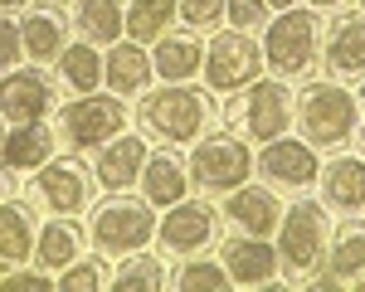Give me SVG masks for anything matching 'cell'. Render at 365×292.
Instances as JSON below:
<instances>
[{"instance_id": "cell-1", "label": "cell", "mask_w": 365, "mask_h": 292, "mask_svg": "<svg viewBox=\"0 0 365 292\" xmlns=\"http://www.w3.org/2000/svg\"><path fill=\"white\" fill-rule=\"evenodd\" d=\"M361 98L341 78H312L297 93V132L307 137L317 151H346V146L361 137Z\"/></svg>"}, {"instance_id": "cell-2", "label": "cell", "mask_w": 365, "mask_h": 292, "mask_svg": "<svg viewBox=\"0 0 365 292\" xmlns=\"http://www.w3.org/2000/svg\"><path fill=\"white\" fill-rule=\"evenodd\" d=\"M137 122H141V132L156 137V142L190 146L210 132L215 103L195 83H161V88H146V98H141V108H137Z\"/></svg>"}, {"instance_id": "cell-3", "label": "cell", "mask_w": 365, "mask_h": 292, "mask_svg": "<svg viewBox=\"0 0 365 292\" xmlns=\"http://www.w3.org/2000/svg\"><path fill=\"white\" fill-rule=\"evenodd\" d=\"M292 122H297V93L287 88V78H263L258 73L253 83L229 93V103H225V127L258 146L292 132Z\"/></svg>"}, {"instance_id": "cell-4", "label": "cell", "mask_w": 365, "mask_h": 292, "mask_svg": "<svg viewBox=\"0 0 365 292\" xmlns=\"http://www.w3.org/2000/svg\"><path fill=\"white\" fill-rule=\"evenodd\" d=\"M156 209L132 200L127 190H108L98 204H88V244L103 259H127L146 244H156Z\"/></svg>"}, {"instance_id": "cell-5", "label": "cell", "mask_w": 365, "mask_h": 292, "mask_svg": "<svg viewBox=\"0 0 365 292\" xmlns=\"http://www.w3.org/2000/svg\"><path fill=\"white\" fill-rule=\"evenodd\" d=\"M322 63V25L312 5H287L263 25V68L273 78H307Z\"/></svg>"}, {"instance_id": "cell-6", "label": "cell", "mask_w": 365, "mask_h": 292, "mask_svg": "<svg viewBox=\"0 0 365 292\" xmlns=\"http://www.w3.org/2000/svg\"><path fill=\"white\" fill-rule=\"evenodd\" d=\"M327 239H331V224H327V204L297 195L292 204H282L278 219V259L287 283H302L307 273H317L327 263Z\"/></svg>"}, {"instance_id": "cell-7", "label": "cell", "mask_w": 365, "mask_h": 292, "mask_svg": "<svg viewBox=\"0 0 365 292\" xmlns=\"http://www.w3.org/2000/svg\"><path fill=\"white\" fill-rule=\"evenodd\" d=\"M127 122H132V108H127V98H117V93H73L63 108H54V132L58 142H68V151H98V146L117 137V132H127Z\"/></svg>"}, {"instance_id": "cell-8", "label": "cell", "mask_w": 365, "mask_h": 292, "mask_svg": "<svg viewBox=\"0 0 365 292\" xmlns=\"http://www.w3.org/2000/svg\"><path fill=\"white\" fill-rule=\"evenodd\" d=\"M93 185H98V175L78 156H49L39 171L25 175L20 195L34 209H44V214H73L78 219V214H88V204H93Z\"/></svg>"}, {"instance_id": "cell-9", "label": "cell", "mask_w": 365, "mask_h": 292, "mask_svg": "<svg viewBox=\"0 0 365 292\" xmlns=\"http://www.w3.org/2000/svg\"><path fill=\"white\" fill-rule=\"evenodd\" d=\"M253 146L239 132H220V137H200L190 142V185L205 195H229L253 175Z\"/></svg>"}, {"instance_id": "cell-10", "label": "cell", "mask_w": 365, "mask_h": 292, "mask_svg": "<svg viewBox=\"0 0 365 292\" xmlns=\"http://www.w3.org/2000/svg\"><path fill=\"white\" fill-rule=\"evenodd\" d=\"M263 73V44L253 39L249 29H210V44H205V68L200 78L210 93H239L244 83H253Z\"/></svg>"}, {"instance_id": "cell-11", "label": "cell", "mask_w": 365, "mask_h": 292, "mask_svg": "<svg viewBox=\"0 0 365 292\" xmlns=\"http://www.w3.org/2000/svg\"><path fill=\"white\" fill-rule=\"evenodd\" d=\"M156 244L170 259H190V254L215 249L220 244V209L210 200H195V195L166 204V214L156 219Z\"/></svg>"}, {"instance_id": "cell-12", "label": "cell", "mask_w": 365, "mask_h": 292, "mask_svg": "<svg viewBox=\"0 0 365 292\" xmlns=\"http://www.w3.org/2000/svg\"><path fill=\"white\" fill-rule=\"evenodd\" d=\"M253 171H263V180H268L273 190L307 195V190H317V175H322V151H317L307 137H287V132H282L273 142H263Z\"/></svg>"}, {"instance_id": "cell-13", "label": "cell", "mask_w": 365, "mask_h": 292, "mask_svg": "<svg viewBox=\"0 0 365 292\" xmlns=\"http://www.w3.org/2000/svg\"><path fill=\"white\" fill-rule=\"evenodd\" d=\"M322 63H327V78L341 83H361L365 78V10L361 5H341L331 10V25L322 29Z\"/></svg>"}, {"instance_id": "cell-14", "label": "cell", "mask_w": 365, "mask_h": 292, "mask_svg": "<svg viewBox=\"0 0 365 292\" xmlns=\"http://www.w3.org/2000/svg\"><path fill=\"white\" fill-rule=\"evenodd\" d=\"M58 83L44 73V63H20L0 73V117L5 122H44L58 108Z\"/></svg>"}, {"instance_id": "cell-15", "label": "cell", "mask_w": 365, "mask_h": 292, "mask_svg": "<svg viewBox=\"0 0 365 292\" xmlns=\"http://www.w3.org/2000/svg\"><path fill=\"white\" fill-rule=\"evenodd\" d=\"M215 249H220V263H225L229 283H239V288H268V283L282 278L278 244H268L263 234H229Z\"/></svg>"}, {"instance_id": "cell-16", "label": "cell", "mask_w": 365, "mask_h": 292, "mask_svg": "<svg viewBox=\"0 0 365 292\" xmlns=\"http://www.w3.org/2000/svg\"><path fill=\"white\" fill-rule=\"evenodd\" d=\"M49 156H58V132L54 122H10L5 137H0V166L10 175H29L39 171Z\"/></svg>"}, {"instance_id": "cell-17", "label": "cell", "mask_w": 365, "mask_h": 292, "mask_svg": "<svg viewBox=\"0 0 365 292\" xmlns=\"http://www.w3.org/2000/svg\"><path fill=\"white\" fill-rule=\"evenodd\" d=\"M317 195L327 204V214H361L365 209V156L336 151L322 175H317Z\"/></svg>"}, {"instance_id": "cell-18", "label": "cell", "mask_w": 365, "mask_h": 292, "mask_svg": "<svg viewBox=\"0 0 365 292\" xmlns=\"http://www.w3.org/2000/svg\"><path fill=\"white\" fill-rule=\"evenodd\" d=\"M146 137H132V132H117L93 151V175L103 190H132L146 171Z\"/></svg>"}, {"instance_id": "cell-19", "label": "cell", "mask_w": 365, "mask_h": 292, "mask_svg": "<svg viewBox=\"0 0 365 292\" xmlns=\"http://www.w3.org/2000/svg\"><path fill=\"white\" fill-rule=\"evenodd\" d=\"M225 219L239 234H263V239H273V234H278V219H282L278 190H273L268 180H263V185L244 180L239 190H229V195H225Z\"/></svg>"}, {"instance_id": "cell-20", "label": "cell", "mask_w": 365, "mask_h": 292, "mask_svg": "<svg viewBox=\"0 0 365 292\" xmlns=\"http://www.w3.org/2000/svg\"><path fill=\"white\" fill-rule=\"evenodd\" d=\"M151 83H156V68H151L146 44H137V39L108 44V54H103V88H108V93L137 98V93H146Z\"/></svg>"}, {"instance_id": "cell-21", "label": "cell", "mask_w": 365, "mask_h": 292, "mask_svg": "<svg viewBox=\"0 0 365 292\" xmlns=\"http://www.w3.org/2000/svg\"><path fill=\"white\" fill-rule=\"evenodd\" d=\"M151 68L161 83H195L200 68H205V44L195 39V29H166L156 44H151Z\"/></svg>"}, {"instance_id": "cell-22", "label": "cell", "mask_w": 365, "mask_h": 292, "mask_svg": "<svg viewBox=\"0 0 365 292\" xmlns=\"http://www.w3.org/2000/svg\"><path fill=\"white\" fill-rule=\"evenodd\" d=\"M327 273L341 288H361L365 283V219L341 214V224L327 239Z\"/></svg>"}, {"instance_id": "cell-23", "label": "cell", "mask_w": 365, "mask_h": 292, "mask_svg": "<svg viewBox=\"0 0 365 292\" xmlns=\"http://www.w3.org/2000/svg\"><path fill=\"white\" fill-rule=\"evenodd\" d=\"M83 249H88V224H78L73 214H49L39 224V239H34V263L58 273L73 259H83Z\"/></svg>"}, {"instance_id": "cell-24", "label": "cell", "mask_w": 365, "mask_h": 292, "mask_svg": "<svg viewBox=\"0 0 365 292\" xmlns=\"http://www.w3.org/2000/svg\"><path fill=\"white\" fill-rule=\"evenodd\" d=\"M20 29H25V58L29 63H54L68 49V15L54 5H29L20 10Z\"/></svg>"}, {"instance_id": "cell-25", "label": "cell", "mask_w": 365, "mask_h": 292, "mask_svg": "<svg viewBox=\"0 0 365 292\" xmlns=\"http://www.w3.org/2000/svg\"><path fill=\"white\" fill-rule=\"evenodd\" d=\"M34 239H39V214L34 204L20 200H0V268H15V263L34 259Z\"/></svg>"}, {"instance_id": "cell-26", "label": "cell", "mask_w": 365, "mask_h": 292, "mask_svg": "<svg viewBox=\"0 0 365 292\" xmlns=\"http://www.w3.org/2000/svg\"><path fill=\"white\" fill-rule=\"evenodd\" d=\"M137 185H141V200L151 204V209H166V204L190 195V166L175 151H151Z\"/></svg>"}, {"instance_id": "cell-27", "label": "cell", "mask_w": 365, "mask_h": 292, "mask_svg": "<svg viewBox=\"0 0 365 292\" xmlns=\"http://www.w3.org/2000/svg\"><path fill=\"white\" fill-rule=\"evenodd\" d=\"M73 29L98 49L127 39V0H73Z\"/></svg>"}, {"instance_id": "cell-28", "label": "cell", "mask_w": 365, "mask_h": 292, "mask_svg": "<svg viewBox=\"0 0 365 292\" xmlns=\"http://www.w3.org/2000/svg\"><path fill=\"white\" fill-rule=\"evenodd\" d=\"M58 68V88L63 93H98L103 88V49L93 39H68V49L54 58Z\"/></svg>"}, {"instance_id": "cell-29", "label": "cell", "mask_w": 365, "mask_h": 292, "mask_svg": "<svg viewBox=\"0 0 365 292\" xmlns=\"http://www.w3.org/2000/svg\"><path fill=\"white\" fill-rule=\"evenodd\" d=\"M175 25H180V0H127V34L137 44H156Z\"/></svg>"}, {"instance_id": "cell-30", "label": "cell", "mask_w": 365, "mask_h": 292, "mask_svg": "<svg viewBox=\"0 0 365 292\" xmlns=\"http://www.w3.org/2000/svg\"><path fill=\"white\" fill-rule=\"evenodd\" d=\"M170 283L166 263L156 259V254H127V259H117L113 268V288H127V292H161Z\"/></svg>"}, {"instance_id": "cell-31", "label": "cell", "mask_w": 365, "mask_h": 292, "mask_svg": "<svg viewBox=\"0 0 365 292\" xmlns=\"http://www.w3.org/2000/svg\"><path fill=\"white\" fill-rule=\"evenodd\" d=\"M170 283L180 292H225L229 288V273L220 254H190V259H180V268L170 273Z\"/></svg>"}, {"instance_id": "cell-32", "label": "cell", "mask_w": 365, "mask_h": 292, "mask_svg": "<svg viewBox=\"0 0 365 292\" xmlns=\"http://www.w3.org/2000/svg\"><path fill=\"white\" fill-rule=\"evenodd\" d=\"M113 283V268L103 254H83V259H73L68 268H58L54 273V288L58 292H98Z\"/></svg>"}, {"instance_id": "cell-33", "label": "cell", "mask_w": 365, "mask_h": 292, "mask_svg": "<svg viewBox=\"0 0 365 292\" xmlns=\"http://www.w3.org/2000/svg\"><path fill=\"white\" fill-rule=\"evenodd\" d=\"M180 25L210 34V29L225 25V0H180Z\"/></svg>"}, {"instance_id": "cell-34", "label": "cell", "mask_w": 365, "mask_h": 292, "mask_svg": "<svg viewBox=\"0 0 365 292\" xmlns=\"http://www.w3.org/2000/svg\"><path fill=\"white\" fill-rule=\"evenodd\" d=\"M25 63V29H20V15H5L0 10V73L20 68Z\"/></svg>"}, {"instance_id": "cell-35", "label": "cell", "mask_w": 365, "mask_h": 292, "mask_svg": "<svg viewBox=\"0 0 365 292\" xmlns=\"http://www.w3.org/2000/svg\"><path fill=\"white\" fill-rule=\"evenodd\" d=\"M0 288H5V292H25V288L29 292H49V288H54V273L39 268V263H34V268H29V263H15V268L0 278Z\"/></svg>"}, {"instance_id": "cell-36", "label": "cell", "mask_w": 365, "mask_h": 292, "mask_svg": "<svg viewBox=\"0 0 365 292\" xmlns=\"http://www.w3.org/2000/svg\"><path fill=\"white\" fill-rule=\"evenodd\" d=\"M268 20V5L263 0H225V25L234 29H253Z\"/></svg>"}, {"instance_id": "cell-37", "label": "cell", "mask_w": 365, "mask_h": 292, "mask_svg": "<svg viewBox=\"0 0 365 292\" xmlns=\"http://www.w3.org/2000/svg\"><path fill=\"white\" fill-rule=\"evenodd\" d=\"M317 15H331V10H341V5H351V0H307Z\"/></svg>"}, {"instance_id": "cell-38", "label": "cell", "mask_w": 365, "mask_h": 292, "mask_svg": "<svg viewBox=\"0 0 365 292\" xmlns=\"http://www.w3.org/2000/svg\"><path fill=\"white\" fill-rule=\"evenodd\" d=\"M0 10L5 15H20V10H29V0H0Z\"/></svg>"}, {"instance_id": "cell-39", "label": "cell", "mask_w": 365, "mask_h": 292, "mask_svg": "<svg viewBox=\"0 0 365 292\" xmlns=\"http://www.w3.org/2000/svg\"><path fill=\"white\" fill-rule=\"evenodd\" d=\"M5 195H10V171L0 166V200H5Z\"/></svg>"}, {"instance_id": "cell-40", "label": "cell", "mask_w": 365, "mask_h": 292, "mask_svg": "<svg viewBox=\"0 0 365 292\" xmlns=\"http://www.w3.org/2000/svg\"><path fill=\"white\" fill-rule=\"evenodd\" d=\"M268 10H287V5H297V0H263Z\"/></svg>"}, {"instance_id": "cell-41", "label": "cell", "mask_w": 365, "mask_h": 292, "mask_svg": "<svg viewBox=\"0 0 365 292\" xmlns=\"http://www.w3.org/2000/svg\"><path fill=\"white\" fill-rule=\"evenodd\" d=\"M356 98H361V108H365V78H361V88H356Z\"/></svg>"}, {"instance_id": "cell-42", "label": "cell", "mask_w": 365, "mask_h": 292, "mask_svg": "<svg viewBox=\"0 0 365 292\" xmlns=\"http://www.w3.org/2000/svg\"><path fill=\"white\" fill-rule=\"evenodd\" d=\"M0 137H5V117H0Z\"/></svg>"}, {"instance_id": "cell-43", "label": "cell", "mask_w": 365, "mask_h": 292, "mask_svg": "<svg viewBox=\"0 0 365 292\" xmlns=\"http://www.w3.org/2000/svg\"><path fill=\"white\" fill-rule=\"evenodd\" d=\"M361 142H365V132H361Z\"/></svg>"}]
</instances>
